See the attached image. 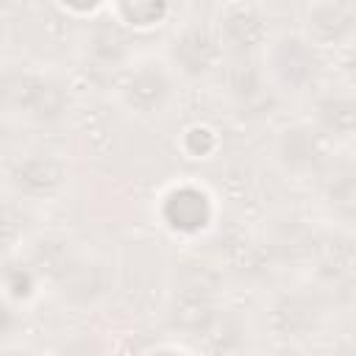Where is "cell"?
<instances>
[{
    "label": "cell",
    "mask_w": 356,
    "mask_h": 356,
    "mask_svg": "<svg viewBox=\"0 0 356 356\" xmlns=\"http://www.w3.org/2000/svg\"><path fill=\"white\" fill-rule=\"evenodd\" d=\"M320 200L328 214L345 225H356V167L331 161L320 170Z\"/></svg>",
    "instance_id": "obj_9"
},
{
    "label": "cell",
    "mask_w": 356,
    "mask_h": 356,
    "mask_svg": "<svg viewBox=\"0 0 356 356\" xmlns=\"http://www.w3.org/2000/svg\"><path fill=\"white\" fill-rule=\"evenodd\" d=\"M181 147L192 156V159H206L209 153H214L217 147V136L209 125H192L184 131V139H181Z\"/></svg>",
    "instance_id": "obj_16"
},
{
    "label": "cell",
    "mask_w": 356,
    "mask_h": 356,
    "mask_svg": "<svg viewBox=\"0 0 356 356\" xmlns=\"http://www.w3.org/2000/svg\"><path fill=\"white\" fill-rule=\"evenodd\" d=\"M225 47L220 42L217 25L186 22L170 42V64L186 78H203L222 64Z\"/></svg>",
    "instance_id": "obj_3"
},
{
    "label": "cell",
    "mask_w": 356,
    "mask_h": 356,
    "mask_svg": "<svg viewBox=\"0 0 356 356\" xmlns=\"http://www.w3.org/2000/svg\"><path fill=\"white\" fill-rule=\"evenodd\" d=\"M325 139L356 136V97L345 92H325L314 100V122Z\"/></svg>",
    "instance_id": "obj_11"
},
{
    "label": "cell",
    "mask_w": 356,
    "mask_h": 356,
    "mask_svg": "<svg viewBox=\"0 0 356 356\" xmlns=\"http://www.w3.org/2000/svg\"><path fill=\"white\" fill-rule=\"evenodd\" d=\"M217 33L222 47L236 58H250L270 44L267 17L253 3H225L217 17Z\"/></svg>",
    "instance_id": "obj_5"
},
{
    "label": "cell",
    "mask_w": 356,
    "mask_h": 356,
    "mask_svg": "<svg viewBox=\"0 0 356 356\" xmlns=\"http://www.w3.org/2000/svg\"><path fill=\"white\" fill-rule=\"evenodd\" d=\"M175 83H172V67L156 58H145L125 70L120 81V100L128 111L139 117H153L167 108L172 100Z\"/></svg>",
    "instance_id": "obj_2"
},
{
    "label": "cell",
    "mask_w": 356,
    "mask_h": 356,
    "mask_svg": "<svg viewBox=\"0 0 356 356\" xmlns=\"http://www.w3.org/2000/svg\"><path fill=\"white\" fill-rule=\"evenodd\" d=\"M150 356H186V353H181V350H175V348H159V350H153Z\"/></svg>",
    "instance_id": "obj_18"
},
{
    "label": "cell",
    "mask_w": 356,
    "mask_h": 356,
    "mask_svg": "<svg viewBox=\"0 0 356 356\" xmlns=\"http://www.w3.org/2000/svg\"><path fill=\"white\" fill-rule=\"evenodd\" d=\"M242 356H259V353H242Z\"/></svg>",
    "instance_id": "obj_19"
},
{
    "label": "cell",
    "mask_w": 356,
    "mask_h": 356,
    "mask_svg": "<svg viewBox=\"0 0 356 356\" xmlns=\"http://www.w3.org/2000/svg\"><path fill=\"white\" fill-rule=\"evenodd\" d=\"M267 70L275 78V83H281L284 89L303 92L320 75V53L303 33L281 36L270 44Z\"/></svg>",
    "instance_id": "obj_4"
},
{
    "label": "cell",
    "mask_w": 356,
    "mask_h": 356,
    "mask_svg": "<svg viewBox=\"0 0 356 356\" xmlns=\"http://www.w3.org/2000/svg\"><path fill=\"white\" fill-rule=\"evenodd\" d=\"M3 106L8 114L31 122H53L67 108V89L39 70H6Z\"/></svg>",
    "instance_id": "obj_1"
},
{
    "label": "cell",
    "mask_w": 356,
    "mask_h": 356,
    "mask_svg": "<svg viewBox=\"0 0 356 356\" xmlns=\"http://www.w3.org/2000/svg\"><path fill=\"white\" fill-rule=\"evenodd\" d=\"M172 317L186 331H203L214 317V292L206 284H186L175 295Z\"/></svg>",
    "instance_id": "obj_12"
},
{
    "label": "cell",
    "mask_w": 356,
    "mask_h": 356,
    "mask_svg": "<svg viewBox=\"0 0 356 356\" xmlns=\"http://www.w3.org/2000/svg\"><path fill=\"white\" fill-rule=\"evenodd\" d=\"M108 14L122 28L145 31V28H153V25L164 22L167 14H170V6L167 3H153V0H134V3H114V6H108Z\"/></svg>",
    "instance_id": "obj_14"
},
{
    "label": "cell",
    "mask_w": 356,
    "mask_h": 356,
    "mask_svg": "<svg viewBox=\"0 0 356 356\" xmlns=\"http://www.w3.org/2000/svg\"><path fill=\"white\" fill-rule=\"evenodd\" d=\"M325 136L312 125H286L275 136V159L289 172H317L325 167Z\"/></svg>",
    "instance_id": "obj_8"
},
{
    "label": "cell",
    "mask_w": 356,
    "mask_h": 356,
    "mask_svg": "<svg viewBox=\"0 0 356 356\" xmlns=\"http://www.w3.org/2000/svg\"><path fill=\"white\" fill-rule=\"evenodd\" d=\"M345 75H348V81H350V83H356V44H353L350 56L345 58Z\"/></svg>",
    "instance_id": "obj_17"
},
{
    "label": "cell",
    "mask_w": 356,
    "mask_h": 356,
    "mask_svg": "<svg viewBox=\"0 0 356 356\" xmlns=\"http://www.w3.org/2000/svg\"><path fill=\"white\" fill-rule=\"evenodd\" d=\"M228 89L236 100H253L264 89V72L250 58H236V64L228 72Z\"/></svg>",
    "instance_id": "obj_15"
},
{
    "label": "cell",
    "mask_w": 356,
    "mask_h": 356,
    "mask_svg": "<svg viewBox=\"0 0 356 356\" xmlns=\"http://www.w3.org/2000/svg\"><path fill=\"white\" fill-rule=\"evenodd\" d=\"M161 217L178 234H197L211 222V200L197 186H178L164 197Z\"/></svg>",
    "instance_id": "obj_10"
},
{
    "label": "cell",
    "mask_w": 356,
    "mask_h": 356,
    "mask_svg": "<svg viewBox=\"0 0 356 356\" xmlns=\"http://www.w3.org/2000/svg\"><path fill=\"white\" fill-rule=\"evenodd\" d=\"M8 184L19 197L50 200L64 189L67 167L61 159H56L50 153H28L11 164Z\"/></svg>",
    "instance_id": "obj_7"
},
{
    "label": "cell",
    "mask_w": 356,
    "mask_h": 356,
    "mask_svg": "<svg viewBox=\"0 0 356 356\" xmlns=\"http://www.w3.org/2000/svg\"><path fill=\"white\" fill-rule=\"evenodd\" d=\"M95 31L89 39V50L100 64H120L128 50V36L125 28L111 17V19H95Z\"/></svg>",
    "instance_id": "obj_13"
},
{
    "label": "cell",
    "mask_w": 356,
    "mask_h": 356,
    "mask_svg": "<svg viewBox=\"0 0 356 356\" xmlns=\"http://www.w3.org/2000/svg\"><path fill=\"white\" fill-rule=\"evenodd\" d=\"M303 36L320 47H345L356 39V6L345 0L306 3L300 8Z\"/></svg>",
    "instance_id": "obj_6"
}]
</instances>
